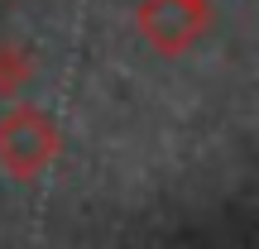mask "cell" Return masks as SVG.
<instances>
[{"label":"cell","instance_id":"1","mask_svg":"<svg viewBox=\"0 0 259 249\" xmlns=\"http://www.w3.org/2000/svg\"><path fill=\"white\" fill-rule=\"evenodd\" d=\"M58 125L48 120L38 106H15V111L0 120V168L19 182L38 177L48 163L58 158Z\"/></svg>","mask_w":259,"mask_h":249},{"label":"cell","instance_id":"2","mask_svg":"<svg viewBox=\"0 0 259 249\" xmlns=\"http://www.w3.org/2000/svg\"><path fill=\"white\" fill-rule=\"evenodd\" d=\"M216 0H144L139 5V34L158 48V53H187L211 24Z\"/></svg>","mask_w":259,"mask_h":249},{"label":"cell","instance_id":"3","mask_svg":"<svg viewBox=\"0 0 259 249\" xmlns=\"http://www.w3.org/2000/svg\"><path fill=\"white\" fill-rule=\"evenodd\" d=\"M34 82V58L19 43H0V96H19Z\"/></svg>","mask_w":259,"mask_h":249}]
</instances>
